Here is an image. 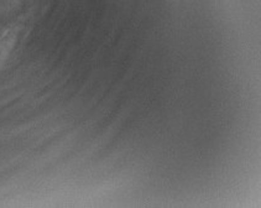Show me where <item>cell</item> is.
I'll list each match as a JSON object with an SVG mask.
<instances>
[{
  "label": "cell",
  "mask_w": 261,
  "mask_h": 208,
  "mask_svg": "<svg viewBox=\"0 0 261 208\" xmlns=\"http://www.w3.org/2000/svg\"><path fill=\"white\" fill-rule=\"evenodd\" d=\"M14 43H15V33L13 31H9L0 39V65L9 56Z\"/></svg>",
  "instance_id": "cell-1"
}]
</instances>
